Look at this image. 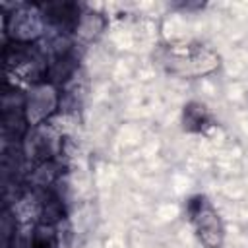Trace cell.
<instances>
[{
	"mask_svg": "<svg viewBox=\"0 0 248 248\" xmlns=\"http://www.w3.org/2000/svg\"><path fill=\"white\" fill-rule=\"evenodd\" d=\"M43 12V17L48 25H54L64 31H78L79 21L83 16H79V6L74 2H46L39 6Z\"/></svg>",
	"mask_w": 248,
	"mask_h": 248,
	"instance_id": "cell-5",
	"label": "cell"
},
{
	"mask_svg": "<svg viewBox=\"0 0 248 248\" xmlns=\"http://www.w3.org/2000/svg\"><path fill=\"white\" fill-rule=\"evenodd\" d=\"M155 62L167 74L182 79H194L211 76L219 70L221 58L219 54L198 41L184 43H165L155 50Z\"/></svg>",
	"mask_w": 248,
	"mask_h": 248,
	"instance_id": "cell-1",
	"label": "cell"
},
{
	"mask_svg": "<svg viewBox=\"0 0 248 248\" xmlns=\"http://www.w3.org/2000/svg\"><path fill=\"white\" fill-rule=\"evenodd\" d=\"M58 105L56 89L50 83H41L31 89L27 101H25V120L27 124H39L45 118H48Z\"/></svg>",
	"mask_w": 248,
	"mask_h": 248,
	"instance_id": "cell-4",
	"label": "cell"
},
{
	"mask_svg": "<svg viewBox=\"0 0 248 248\" xmlns=\"http://www.w3.org/2000/svg\"><path fill=\"white\" fill-rule=\"evenodd\" d=\"M43 12L37 6H19L12 16L6 17V31L17 43H29L43 33Z\"/></svg>",
	"mask_w": 248,
	"mask_h": 248,
	"instance_id": "cell-3",
	"label": "cell"
},
{
	"mask_svg": "<svg viewBox=\"0 0 248 248\" xmlns=\"http://www.w3.org/2000/svg\"><path fill=\"white\" fill-rule=\"evenodd\" d=\"M186 219L203 248H223L225 223L205 194H194L186 200Z\"/></svg>",
	"mask_w": 248,
	"mask_h": 248,
	"instance_id": "cell-2",
	"label": "cell"
},
{
	"mask_svg": "<svg viewBox=\"0 0 248 248\" xmlns=\"http://www.w3.org/2000/svg\"><path fill=\"white\" fill-rule=\"evenodd\" d=\"M33 248H54V232L46 227H39L33 236Z\"/></svg>",
	"mask_w": 248,
	"mask_h": 248,
	"instance_id": "cell-7",
	"label": "cell"
},
{
	"mask_svg": "<svg viewBox=\"0 0 248 248\" xmlns=\"http://www.w3.org/2000/svg\"><path fill=\"white\" fill-rule=\"evenodd\" d=\"M182 130L188 134H203L213 126V118L209 108L200 101H190L182 108Z\"/></svg>",
	"mask_w": 248,
	"mask_h": 248,
	"instance_id": "cell-6",
	"label": "cell"
}]
</instances>
